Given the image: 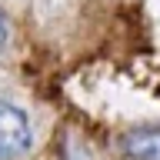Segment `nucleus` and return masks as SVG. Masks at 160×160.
<instances>
[{"instance_id":"f03ea898","label":"nucleus","mask_w":160,"mask_h":160,"mask_svg":"<svg viewBox=\"0 0 160 160\" xmlns=\"http://www.w3.org/2000/svg\"><path fill=\"white\" fill-rule=\"evenodd\" d=\"M123 150H127L133 160H160V127L130 130L127 140H123Z\"/></svg>"},{"instance_id":"f257e3e1","label":"nucleus","mask_w":160,"mask_h":160,"mask_svg":"<svg viewBox=\"0 0 160 160\" xmlns=\"http://www.w3.org/2000/svg\"><path fill=\"white\" fill-rule=\"evenodd\" d=\"M30 143H33V133H30L27 113L20 107H13V103L0 100V160L27 153Z\"/></svg>"},{"instance_id":"7ed1b4c3","label":"nucleus","mask_w":160,"mask_h":160,"mask_svg":"<svg viewBox=\"0 0 160 160\" xmlns=\"http://www.w3.org/2000/svg\"><path fill=\"white\" fill-rule=\"evenodd\" d=\"M7 17H3V13H0V47H3V43H7Z\"/></svg>"}]
</instances>
